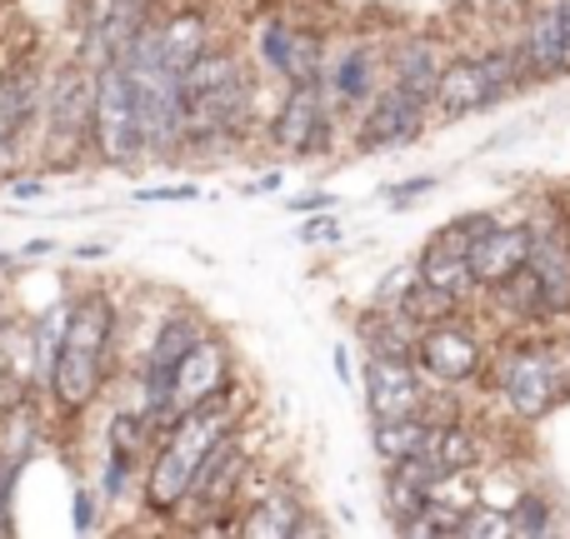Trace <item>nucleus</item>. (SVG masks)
<instances>
[{
	"label": "nucleus",
	"mask_w": 570,
	"mask_h": 539,
	"mask_svg": "<svg viewBox=\"0 0 570 539\" xmlns=\"http://www.w3.org/2000/svg\"><path fill=\"white\" fill-rule=\"evenodd\" d=\"M415 335L421 330L401 310H381V305H375V315L361 320V340L371 355H405V360H415Z\"/></svg>",
	"instance_id": "27"
},
{
	"label": "nucleus",
	"mask_w": 570,
	"mask_h": 539,
	"mask_svg": "<svg viewBox=\"0 0 570 539\" xmlns=\"http://www.w3.org/2000/svg\"><path fill=\"white\" fill-rule=\"evenodd\" d=\"M335 375H341V380H351V355H345V350H335Z\"/></svg>",
	"instance_id": "43"
},
{
	"label": "nucleus",
	"mask_w": 570,
	"mask_h": 539,
	"mask_svg": "<svg viewBox=\"0 0 570 539\" xmlns=\"http://www.w3.org/2000/svg\"><path fill=\"white\" fill-rule=\"evenodd\" d=\"M295 236H301V246H315V240H341V220H335V216H315V220H305Z\"/></svg>",
	"instance_id": "36"
},
{
	"label": "nucleus",
	"mask_w": 570,
	"mask_h": 539,
	"mask_svg": "<svg viewBox=\"0 0 570 539\" xmlns=\"http://www.w3.org/2000/svg\"><path fill=\"white\" fill-rule=\"evenodd\" d=\"M505 530L521 535V539L551 535V500H541V495H521V500L505 510Z\"/></svg>",
	"instance_id": "32"
},
{
	"label": "nucleus",
	"mask_w": 570,
	"mask_h": 539,
	"mask_svg": "<svg viewBox=\"0 0 570 539\" xmlns=\"http://www.w3.org/2000/svg\"><path fill=\"white\" fill-rule=\"evenodd\" d=\"M281 156H311L325 140V90L321 80H295L285 106L276 110V126H271Z\"/></svg>",
	"instance_id": "10"
},
{
	"label": "nucleus",
	"mask_w": 570,
	"mask_h": 539,
	"mask_svg": "<svg viewBox=\"0 0 570 539\" xmlns=\"http://www.w3.org/2000/svg\"><path fill=\"white\" fill-rule=\"evenodd\" d=\"M301 515H305L301 495H295V490H271V495H261V500L250 505L246 520H240L236 530L250 535V539H295Z\"/></svg>",
	"instance_id": "24"
},
{
	"label": "nucleus",
	"mask_w": 570,
	"mask_h": 539,
	"mask_svg": "<svg viewBox=\"0 0 570 539\" xmlns=\"http://www.w3.org/2000/svg\"><path fill=\"white\" fill-rule=\"evenodd\" d=\"M261 60H266L271 70H276L281 80H321V36H311V30H295L285 26V20H271V26H261Z\"/></svg>",
	"instance_id": "16"
},
{
	"label": "nucleus",
	"mask_w": 570,
	"mask_h": 539,
	"mask_svg": "<svg viewBox=\"0 0 570 539\" xmlns=\"http://www.w3.org/2000/svg\"><path fill=\"white\" fill-rule=\"evenodd\" d=\"M10 196H16V200H40V196H46V186H40V180H16V190H10Z\"/></svg>",
	"instance_id": "41"
},
{
	"label": "nucleus",
	"mask_w": 570,
	"mask_h": 539,
	"mask_svg": "<svg viewBox=\"0 0 570 539\" xmlns=\"http://www.w3.org/2000/svg\"><path fill=\"white\" fill-rule=\"evenodd\" d=\"M46 126H50V146L56 150L90 146V70H80V66L60 70L56 90H50V106H46Z\"/></svg>",
	"instance_id": "13"
},
{
	"label": "nucleus",
	"mask_w": 570,
	"mask_h": 539,
	"mask_svg": "<svg viewBox=\"0 0 570 539\" xmlns=\"http://www.w3.org/2000/svg\"><path fill=\"white\" fill-rule=\"evenodd\" d=\"M150 440V420L146 415H116L110 420V435H106V500H116L120 490L130 485V470H136L140 450Z\"/></svg>",
	"instance_id": "20"
},
{
	"label": "nucleus",
	"mask_w": 570,
	"mask_h": 539,
	"mask_svg": "<svg viewBox=\"0 0 570 539\" xmlns=\"http://www.w3.org/2000/svg\"><path fill=\"white\" fill-rule=\"evenodd\" d=\"M200 335H206V330H200V320H196V315H186V310L166 315V325H160L156 345H150V355H146V370H140V415L150 420V430H156L160 415H166L170 375H176L180 355H186Z\"/></svg>",
	"instance_id": "7"
},
{
	"label": "nucleus",
	"mask_w": 570,
	"mask_h": 539,
	"mask_svg": "<svg viewBox=\"0 0 570 539\" xmlns=\"http://www.w3.org/2000/svg\"><path fill=\"white\" fill-rule=\"evenodd\" d=\"M415 280L435 285V290H451V295H471V290H475L471 266H465V250H461V246H451V240H441V236H435L431 246L421 250Z\"/></svg>",
	"instance_id": "26"
},
{
	"label": "nucleus",
	"mask_w": 570,
	"mask_h": 539,
	"mask_svg": "<svg viewBox=\"0 0 570 539\" xmlns=\"http://www.w3.org/2000/svg\"><path fill=\"white\" fill-rule=\"evenodd\" d=\"M525 256H531V226H501L495 220L471 250H465V266H471V280L481 290H495L501 280H511L515 270H525Z\"/></svg>",
	"instance_id": "14"
},
{
	"label": "nucleus",
	"mask_w": 570,
	"mask_h": 539,
	"mask_svg": "<svg viewBox=\"0 0 570 539\" xmlns=\"http://www.w3.org/2000/svg\"><path fill=\"white\" fill-rule=\"evenodd\" d=\"M495 226V216L491 210H475V216H461V220H451V226L441 230V240H451V246H461V250H471L475 240L485 236V230Z\"/></svg>",
	"instance_id": "34"
},
{
	"label": "nucleus",
	"mask_w": 570,
	"mask_h": 539,
	"mask_svg": "<svg viewBox=\"0 0 570 539\" xmlns=\"http://www.w3.org/2000/svg\"><path fill=\"white\" fill-rule=\"evenodd\" d=\"M365 405L371 420H401V415H425V390L415 360L405 355H371L365 360Z\"/></svg>",
	"instance_id": "8"
},
{
	"label": "nucleus",
	"mask_w": 570,
	"mask_h": 539,
	"mask_svg": "<svg viewBox=\"0 0 570 539\" xmlns=\"http://www.w3.org/2000/svg\"><path fill=\"white\" fill-rule=\"evenodd\" d=\"M240 480H246V450H240L236 430H226V435H220V440L206 450V460H200L196 480H190V490H186V505H190L196 515L226 510V505L236 500Z\"/></svg>",
	"instance_id": "9"
},
{
	"label": "nucleus",
	"mask_w": 570,
	"mask_h": 539,
	"mask_svg": "<svg viewBox=\"0 0 570 539\" xmlns=\"http://www.w3.org/2000/svg\"><path fill=\"white\" fill-rule=\"evenodd\" d=\"M415 360H421L435 380L461 385V380H471V375L481 370L485 350H481V340H475L471 330H461L455 320H445V325H431V330L415 335Z\"/></svg>",
	"instance_id": "12"
},
{
	"label": "nucleus",
	"mask_w": 570,
	"mask_h": 539,
	"mask_svg": "<svg viewBox=\"0 0 570 539\" xmlns=\"http://www.w3.org/2000/svg\"><path fill=\"white\" fill-rule=\"evenodd\" d=\"M425 455L435 460L441 475H451V470H475L481 445H475V435L465 430V425H431V435H425Z\"/></svg>",
	"instance_id": "29"
},
{
	"label": "nucleus",
	"mask_w": 570,
	"mask_h": 539,
	"mask_svg": "<svg viewBox=\"0 0 570 539\" xmlns=\"http://www.w3.org/2000/svg\"><path fill=\"white\" fill-rule=\"evenodd\" d=\"M431 190H435V176H411V180H401V186L385 190V200H391L395 210H405V206H415L421 196H431Z\"/></svg>",
	"instance_id": "35"
},
{
	"label": "nucleus",
	"mask_w": 570,
	"mask_h": 539,
	"mask_svg": "<svg viewBox=\"0 0 570 539\" xmlns=\"http://www.w3.org/2000/svg\"><path fill=\"white\" fill-rule=\"evenodd\" d=\"M226 430H236V415H230L226 395H216V400L196 405V410L176 415V420L166 425V445H160L156 465H150V475H146V510L150 515H176L180 505H186V490H190V480H196L200 460H206V450Z\"/></svg>",
	"instance_id": "2"
},
{
	"label": "nucleus",
	"mask_w": 570,
	"mask_h": 539,
	"mask_svg": "<svg viewBox=\"0 0 570 539\" xmlns=\"http://www.w3.org/2000/svg\"><path fill=\"white\" fill-rule=\"evenodd\" d=\"M206 46H210V30H206V16H200V10H176L170 20H160L156 26V50H160V60H166L176 76Z\"/></svg>",
	"instance_id": "21"
},
{
	"label": "nucleus",
	"mask_w": 570,
	"mask_h": 539,
	"mask_svg": "<svg viewBox=\"0 0 570 539\" xmlns=\"http://www.w3.org/2000/svg\"><path fill=\"white\" fill-rule=\"evenodd\" d=\"M395 310H401L405 320L415 325V330H431V325L455 320V310H461V295L435 290V285H425V280H411V285H405V295H401V305H395Z\"/></svg>",
	"instance_id": "28"
},
{
	"label": "nucleus",
	"mask_w": 570,
	"mask_h": 539,
	"mask_svg": "<svg viewBox=\"0 0 570 539\" xmlns=\"http://www.w3.org/2000/svg\"><path fill=\"white\" fill-rule=\"evenodd\" d=\"M90 525H96V495H90V490H76V530L86 535Z\"/></svg>",
	"instance_id": "38"
},
{
	"label": "nucleus",
	"mask_w": 570,
	"mask_h": 539,
	"mask_svg": "<svg viewBox=\"0 0 570 539\" xmlns=\"http://www.w3.org/2000/svg\"><path fill=\"white\" fill-rule=\"evenodd\" d=\"M425 110L421 100H411L405 90L385 86L381 96H371V106H365L361 116V130H355V146L361 150H381V146H405V140L421 136L425 126Z\"/></svg>",
	"instance_id": "11"
},
{
	"label": "nucleus",
	"mask_w": 570,
	"mask_h": 539,
	"mask_svg": "<svg viewBox=\"0 0 570 539\" xmlns=\"http://www.w3.org/2000/svg\"><path fill=\"white\" fill-rule=\"evenodd\" d=\"M475 66H481V80H485V90H491V106L525 86V70H521V56H515V50H485Z\"/></svg>",
	"instance_id": "31"
},
{
	"label": "nucleus",
	"mask_w": 570,
	"mask_h": 539,
	"mask_svg": "<svg viewBox=\"0 0 570 539\" xmlns=\"http://www.w3.org/2000/svg\"><path fill=\"white\" fill-rule=\"evenodd\" d=\"M535 290L546 300V315H570V240L551 230H531V256H525Z\"/></svg>",
	"instance_id": "17"
},
{
	"label": "nucleus",
	"mask_w": 570,
	"mask_h": 539,
	"mask_svg": "<svg viewBox=\"0 0 570 539\" xmlns=\"http://www.w3.org/2000/svg\"><path fill=\"white\" fill-rule=\"evenodd\" d=\"M521 70L525 86L531 80H561L566 70V46H561V20H556V0H531L525 10V30H521Z\"/></svg>",
	"instance_id": "15"
},
{
	"label": "nucleus",
	"mask_w": 570,
	"mask_h": 539,
	"mask_svg": "<svg viewBox=\"0 0 570 539\" xmlns=\"http://www.w3.org/2000/svg\"><path fill=\"white\" fill-rule=\"evenodd\" d=\"M431 106H441V116L461 120V116H481L491 106V90L481 80V66L471 56H455V60H441V80H435V96Z\"/></svg>",
	"instance_id": "19"
},
{
	"label": "nucleus",
	"mask_w": 570,
	"mask_h": 539,
	"mask_svg": "<svg viewBox=\"0 0 570 539\" xmlns=\"http://www.w3.org/2000/svg\"><path fill=\"white\" fill-rule=\"evenodd\" d=\"M321 90H331L341 106H365L375 96V56L365 46L345 50L335 66H321Z\"/></svg>",
	"instance_id": "23"
},
{
	"label": "nucleus",
	"mask_w": 570,
	"mask_h": 539,
	"mask_svg": "<svg viewBox=\"0 0 570 539\" xmlns=\"http://www.w3.org/2000/svg\"><path fill=\"white\" fill-rule=\"evenodd\" d=\"M285 206H291L295 216H305V210H331V196H295V200H285Z\"/></svg>",
	"instance_id": "39"
},
{
	"label": "nucleus",
	"mask_w": 570,
	"mask_h": 539,
	"mask_svg": "<svg viewBox=\"0 0 570 539\" xmlns=\"http://www.w3.org/2000/svg\"><path fill=\"white\" fill-rule=\"evenodd\" d=\"M425 435H431V420L425 415H401V420H375V455L385 465L405 460V455L425 450Z\"/></svg>",
	"instance_id": "30"
},
{
	"label": "nucleus",
	"mask_w": 570,
	"mask_h": 539,
	"mask_svg": "<svg viewBox=\"0 0 570 539\" xmlns=\"http://www.w3.org/2000/svg\"><path fill=\"white\" fill-rule=\"evenodd\" d=\"M136 200H200L196 186H160V190H136Z\"/></svg>",
	"instance_id": "37"
},
{
	"label": "nucleus",
	"mask_w": 570,
	"mask_h": 539,
	"mask_svg": "<svg viewBox=\"0 0 570 539\" xmlns=\"http://www.w3.org/2000/svg\"><path fill=\"white\" fill-rule=\"evenodd\" d=\"M501 535H511L505 530V510H491V505H481V500L455 525V539H501Z\"/></svg>",
	"instance_id": "33"
},
{
	"label": "nucleus",
	"mask_w": 570,
	"mask_h": 539,
	"mask_svg": "<svg viewBox=\"0 0 570 539\" xmlns=\"http://www.w3.org/2000/svg\"><path fill=\"white\" fill-rule=\"evenodd\" d=\"M281 186V170H271V176H261L256 186H246V196H266V190H276Z\"/></svg>",
	"instance_id": "42"
},
{
	"label": "nucleus",
	"mask_w": 570,
	"mask_h": 539,
	"mask_svg": "<svg viewBox=\"0 0 570 539\" xmlns=\"http://www.w3.org/2000/svg\"><path fill=\"white\" fill-rule=\"evenodd\" d=\"M90 150L106 166H130L140 156V120H136V96L120 56L90 66Z\"/></svg>",
	"instance_id": "4"
},
{
	"label": "nucleus",
	"mask_w": 570,
	"mask_h": 539,
	"mask_svg": "<svg viewBox=\"0 0 570 539\" xmlns=\"http://www.w3.org/2000/svg\"><path fill=\"white\" fill-rule=\"evenodd\" d=\"M110 345H116V305L100 290H86L80 300L66 305V325H60V345H56V365H50V400L66 415L86 410L106 385V365H110Z\"/></svg>",
	"instance_id": "1"
},
{
	"label": "nucleus",
	"mask_w": 570,
	"mask_h": 539,
	"mask_svg": "<svg viewBox=\"0 0 570 539\" xmlns=\"http://www.w3.org/2000/svg\"><path fill=\"white\" fill-rule=\"evenodd\" d=\"M226 380H230V345L216 340V335H200V340L180 355L176 375H170V400H166L160 425H170L176 415H186V410H196V405L226 395Z\"/></svg>",
	"instance_id": "6"
},
{
	"label": "nucleus",
	"mask_w": 570,
	"mask_h": 539,
	"mask_svg": "<svg viewBox=\"0 0 570 539\" xmlns=\"http://www.w3.org/2000/svg\"><path fill=\"white\" fill-rule=\"evenodd\" d=\"M435 80H441V50H435V40H425V36L395 40V50H391V86L405 90L411 100H421V106H431Z\"/></svg>",
	"instance_id": "18"
},
{
	"label": "nucleus",
	"mask_w": 570,
	"mask_h": 539,
	"mask_svg": "<svg viewBox=\"0 0 570 539\" xmlns=\"http://www.w3.org/2000/svg\"><path fill=\"white\" fill-rule=\"evenodd\" d=\"M146 26H150V6H146V0H116V6L106 10V20H100L96 40H90V66L120 56V50H126Z\"/></svg>",
	"instance_id": "25"
},
{
	"label": "nucleus",
	"mask_w": 570,
	"mask_h": 539,
	"mask_svg": "<svg viewBox=\"0 0 570 539\" xmlns=\"http://www.w3.org/2000/svg\"><path fill=\"white\" fill-rule=\"evenodd\" d=\"M36 80L26 70H0V160L16 150V140L26 136L30 116H36Z\"/></svg>",
	"instance_id": "22"
},
{
	"label": "nucleus",
	"mask_w": 570,
	"mask_h": 539,
	"mask_svg": "<svg viewBox=\"0 0 570 539\" xmlns=\"http://www.w3.org/2000/svg\"><path fill=\"white\" fill-rule=\"evenodd\" d=\"M501 395L521 420H541L561 405L566 395V375L556 365V355L546 345H515L501 365Z\"/></svg>",
	"instance_id": "5"
},
{
	"label": "nucleus",
	"mask_w": 570,
	"mask_h": 539,
	"mask_svg": "<svg viewBox=\"0 0 570 539\" xmlns=\"http://www.w3.org/2000/svg\"><path fill=\"white\" fill-rule=\"evenodd\" d=\"M556 20H561V46H566V70H570V0H556Z\"/></svg>",
	"instance_id": "40"
},
{
	"label": "nucleus",
	"mask_w": 570,
	"mask_h": 539,
	"mask_svg": "<svg viewBox=\"0 0 570 539\" xmlns=\"http://www.w3.org/2000/svg\"><path fill=\"white\" fill-rule=\"evenodd\" d=\"M180 110H186V136H236L250 110V76L240 70V60L210 46L200 50L180 70Z\"/></svg>",
	"instance_id": "3"
}]
</instances>
